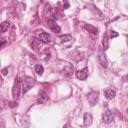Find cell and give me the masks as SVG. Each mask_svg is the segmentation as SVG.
Listing matches in <instances>:
<instances>
[{
  "mask_svg": "<svg viewBox=\"0 0 128 128\" xmlns=\"http://www.w3.org/2000/svg\"><path fill=\"white\" fill-rule=\"evenodd\" d=\"M118 33H116L115 31H111L110 32V38H115V37H118Z\"/></svg>",
  "mask_w": 128,
  "mask_h": 128,
  "instance_id": "obj_18",
  "label": "cell"
},
{
  "mask_svg": "<svg viewBox=\"0 0 128 128\" xmlns=\"http://www.w3.org/2000/svg\"><path fill=\"white\" fill-rule=\"evenodd\" d=\"M125 79H127V81H128V75H126V76H125Z\"/></svg>",
  "mask_w": 128,
  "mask_h": 128,
  "instance_id": "obj_21",
  "label": "cell"
},
{
  "mask_svg": "<svg viewBox=\"0 0 128 128\" xmlns=\"http://www.w3.org/2000/svg\"><path fill=\"white\" fill-rule=\"evenodd\" d=\"M108 43H109V37L105 34L104 37H103V41H102V45H103L104 50H107L108 49Z\"/></svg>",
  "mask_w": 128,
  "mask_h": 128,
  "instance_id": "obj_15",
  "label": "cell"
},
{
  "mask_svg": "<svg viewBox=\"0 0 128 128\" xmlns=\"http://www.w3.org/2000/svg\"><path fill=\"white\" fill-rule=\"evenodd\" d=\"M41 40H38V39H32V42H31V47L33 49H38L40 46H41Z\"/></svg>",
  "mask_w": 128,
  "mask_h": 128,
  "instance_id": "obj_12",
  "label": "cell"
},
{
  "mask_svg": "<svg viewBox=\"0 0 128 128\" xmlns=\"http://www.w3.org/2000/svg\"><path fill=\"white\" fill-rule=\"evenodd\" d=\"M60 40H61L62 42H67V41H70V40H72V36H71L70 34L62 35V36H60Z\"/></svg>",
  "mask_w": 128,
  "mask_h": 128,
  "instance_id": "obj_16",
  "label": "cell"
},
{
  "mask_svg": "<svg viewBox=\"0 0 128 128\" xmlns=\"http://www.w3.org/2000/svg\"><path fill=\"white\" fill-rule=\"evenodd\" d=\"M46 94L44 93V92H42L40 95H39V99H38V103H43V102H45V100H46Z\"/></svg>",
  "mask_w": 128,
  "mask_h": 128,
  "instance_id": "obj_17",
  "label": "cell"
},
{
  "mask_svg": "<svg viewBox=\"0 0 128 128\" xmlns=\"http://www.w3.org/2000/svg\"><path fill=\"white\" fill-rule=\"evenodd\" d=\"M91 123H92V117H91V115L88 114V113H85L84 114V125L85 126H89V125H91Z\"/></svg>",
  "mask_w": 128,
  "mask_h": 128,
  "instance_id": "obj_11",
  "label": "cell"
},
{
  "mask_svg": "<svg viewBox=\"0 0 128 128\" xmlns=\"http://www.w3.org/2000/svg\"><path fill=\"white\" fill-rule=\"evenodd\" d=\"M35 85V80L32 79V78H24L23 79V91L24 93H26L30 88H32V86Z\"/></svg>",
  "mask_w": 128,
  "mask_h": 128,
  "instance_id": "obj_2",
  "label": "cell"
},
{
  "mask_svg": "<svg viewBox=\"0 0 128 128\" xmlns=\"http://www.w3.org/2000/svg\"><path fill=\"white\" fill-rule=\"evenodd\" d=\"M34 69H35V72L38 75H42L43 72H44V68H43V66L41 64H36L35 67H34Z\"/></svg>",
  "mask_w": 128,
  "mask_h": 128,
  "instance_id": "obj_14",
  "label": "cell"
},
{
  "mask_svg": "<svg viewBox=\"0 0 128 128\" xmlns=\"http://www.w3.org/2000/svg\"><path fill=\"white\" fill-rule=\"evenodd\" d=\"M7 74H8V68L2 69V75H3V76H6Z\"/></svg>",
  "mask_w": 128,
  "mask_h": 128,
  "instance_id": "obj_19",
  "label": "cell"
},
{
  "mask_svg": "<svg viewBox=\"0 0 128 128\" xmlns=\"http://www.w3.org/2000/svg\"><path fill=\"white\" fill-rule=\"evenodd\" d=\"M38 38H39V40H41L44 43H47V42H49L51 40L50 35L48 33H45V32H40L38 34Z\"/></svg>",
  "mask_w": 128,
  "mask_h": 128,
  "instance_id": "obj_8",
  "label": "cell"
},
{
  "mask_svg": "<svg viewBox=\"0 0 128 128\" xmlns=\"http://www.w3.org/2000/svg\"><path fill=\"white\" fill-rule=\"evenodd\" d=\"M21 80L19 77H16L15 78V81H14V84H13V88H12V95H13V98L14 100H18L19 97H20V92H21Z\"/></svg>",
  "mask_w": 128,
  "mask_h": 128,
  "instance_id": "obj_1",
  "label": "cell"
},
{
  "mask_svg": "<svg viewBox=\"0 0 128 128\" xmlns=\"http://www.w3.org/2000/svg\"><path fill=\"white\" fill-rule=\"evenodd\" d=\"M87 99H88V102L90 103L91 106L95 105L97 103V100H98V93L97 92H91L88 94L87 96Z\"/></svg>",
  "mask_w": 128,
  "mask_h": 128,
  "instance_id": "obj_5",
  "label": "cell"
},
{
  "mask_svg": "<svg viewBox=\"0 0 128 128\" xmlns=\"http://www.w3.org/2000/svg\"><path fill=\"white\" fill-rule=\"evenodd\" d=\"M84 28H85L88 32H90V33H92V34H97V32H98L97 28L94 27V26H92V25H90V24H85V25H84Z\"/></svg>",
  "mask_w": 128,
  "mask_h": 128,
  "instance_id": "obj_10",
  "label": "cell"
},
{
  "mask_svg": "<svg viewBox=\"0 0 128 128\" xmlns=\"http://www.w3.org/2000/svg\"><path fill=\"white\" fill-rule=\"evenodd\" d=\"M48 26H49V28H50L54 33H56V34L60 33V31H61V28L56 24V21H55V19H53V18L48 20Z\"/></svg>",
  "mask_w": 128,
  "mask_h": 128,
  "instance_id": "obj_3",
  "label": "cell"
},
{
  "mask_svg": "<svg viewBox=\"0 0 128 128\" xmlns=\"http://www.w3.org/2000/svg\"><path fill=\"white\" fill-rule=\"evenodd\" d=\"M115 95H116V92L114 90H112V89H105L104 90V96H105V98L107 100L113 99L115 97Z\"/></svg>",
  "mask_w": 128,
  "mask_h": 128,
  "instance_id": "obj_9",
  "label": "cell"
},
{
  "mask_svg": "<svg viewBox=\"0 0 128 128\" xmlns=\"http://www.w3.org/2000/svg\"><path fill=\"white\" fill-rule=\"evenodd\" d=\"M127 114H128V108H127Z\"/></svg>",
  "mask_w": 128,
  "mask_h": 128,
  "instance_id": "obj_22",
  "label": "cell"
},
{
  "mask_svg": "<svg viewBox=\"0 0 128 128\" xmlns=\"http://www.w3.org/2000/svg\"><path fill=\"white\" fill-rule=\"evenodd\" d=\"M4 43H5V39H4V38H2V43H1V46H3V45H4Z\"/></svg>",
  "mask_w": 128,
  "mask_h": 128,
  "instance_id": "obj_20",
  "label": "cell"
},
{
  "mask_svg": "<svg viewBox=\"0 0 128 128\" xmlns=\"http://www.w3.org/2000/svg\"><path fill=\"white\" fill-rule=\"evenodd\" d=\"M102 120H103V122L106 123V124L111 123V122L114 120V117H113V115H112V112L109 111V110H106V111L104 112V114H103Z\"/></svg>",
  "mask_w": 128,
  "mask_h": 128,
  "instance_id": "obj_4",
  "label": "cell"
},
{
  "mask_svg": "<svg viewBox=\"0 0 128 128\" xmlns=\"http://www.w3.org/2000/svg\"><path fill=\"white\" fill-rule=\"evenodd\" d=\"M76 77L79 80H85L88 77V69L87 68H83L81 70H78L76 72Z\"/></svg>",
  "mask_w": 128,
  "mask_h": 128,
  "instance_id": "obj_6",
  "label": "cell"
},
{
  "mask_svg": "<svg viewBox=\"0 0 128 128\" xmlns=\"http://www.w3.org/2000/svg\"><path fill=\"white\" fill-rule=\"evenodd\" d=\"M9 26H10V22L9 21H3L2 23H1V32H6L7 30H8V28H9Z\"/></svg>",
  "mask_w": 128,
  "mask_h": 128,
  "instance_id": "obj_13",
  "label": "cell"
},
{
  "mask_svg": "<svg viewBox=\"0 0 128 128\" xmlns=\"http://www.w3.org/2000/svg\"><path fill=\"white\" fill-rule=\"evenodd\" d=\"M98 61H99V63L101 64V66H102V67L106 68V67L108 66V62H107V59H106L105 55H104L102 52H100V53L98 54Z\"/></svg>",
  "mask_w": 128,
  "mask_h": 128,
  "instance_id": "obj_7",
  "label": "cell"
}]
</instances>
